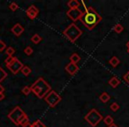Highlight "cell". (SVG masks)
Masks as SVG:
<instances>
[{
  "label": "cell",
  "mask_w": 129,
  "mask_h": 127,
  "mask_svg": "<svg viewBox=\"0 0 129 127\" xmlns=\"http://www.w3.org/2000/svg\"><path fill=\"white\" fill-rule=\"evenodd\" d=\"M81 5V3L77 0H70L69 2H67V6L70 9H78Z\"/></svg>",
  "instance_id": "obj_12"
},
{
  "label": "cell",
  "mask_w": 129,
  "mask_h": 127,
  "mask_svg": "<svg viewBox=\"0 0 129 127\" xmlns=\"http://www.w3.org/2000/svg\"><path fill=\"white\" fill-rule=\"evenodd\" d=\"M29 123L28 117H27V116H26V117L24 118V119L21 121V123H20V125H21V126H24V125L27 124V123Z\"/></svg>",
  "instance_id": "obj_30"
},
{
  "label": "cell",
  "mask_w": 129,
  "mask_h": 127,
  "mask_svg": "<svg viewBox=\"0 0 129 127\" xmlns=\"http://www.w3.org/2000/svg\"><path fill=\"white\" fill-rule=\"evenodd\" d=\"M44 100L50 107L54 108V107H56V105H57V104L61 102V97L58 94L56 93V91L51 90V91L44 97Z\"/></svg>",
  "instance_id": "obj_5"
},
{
  "label": "cell",
  "mask_w": 129,
  "mask_h": 127,
  "mask_svg": "<svg viewBox=\"0 0 129 127\" xmlns=\"http://www.w3.org/2000/svg\"><path fill=\"white\" fill-rule=\"evenodd\" d=\"M108 83H109V85L112 88H118V85L120 84V80L117 77H111Z\"/></svg>",
  "instance_id": "obj_11"
},
{
  "label": "cell",
  "mask_w": 129,
  "mask_h": 127,
  "mask_svg": "<svg viewBox=\"0 0 129 127\" xmlns=\"http://www.w3.org/2000/svg\"><path fill=\"white\" fill-rule=\"evenodd\" d=\"M99 99H100V101L102 102H104V103H106V102H108L110 100H111V96H110L108 93H106V92H104V93H102L100 95V96H99Z\"/></svg>",
  "instance_id": "obj_13"
},
{
  "label": "cell",
  "mask_w": 129,
  "mask_h": 127,
  "mask_svg": "<svg viewBox=\"0 0 129 127\" xmlns=\"http://www.w3.org/2000/svg\"><path fill=\"white\" fill-rule=\"evenodd\" d=\"M126 51H127V53L129 54V49H127V50H126Z\"/></svg>",
  "instance_id": "obj_38"
},
{
  "label": "cell",
  "mask_w": 129,
  "mask_h": 127,
  "mask_svg": "<svg viewBox=\"0 0 129 127\" xmlns=\"http://www.w3.org/2000/svg\"><path fill=\"white\" fill-rule=\"evenodd\" d=\"M14 53H15V50L13 48V47H8V48H6V54L8 56V57H13Z\"/></svg>",
  "instance_id": "obj_22"
},
{
  "label": "cell",
  "mask_w": 129,
  "mask_h": 127,
  "mask_svg": "<svg viewBox=\"0 0 129 127\" xmlns=\"http://www.w3.org/2000/svg\"><path fill=\"white\" fill-rule=\"evenodd\" d=\"M31 69L29 68L28 66H26V65H24V67L21 69V72L23 73V75H25V76H28L29 74L31 73Z\"/></svg>",
  "instance_id": "obj_21"
},
{
  "label": "cell",
  "mask_w": 129,
  "mask_h": 127,
  "mask_svg": "<svg viewBox=\"0 0 129 127\" xmlns=\"http://www.w3.org/2000/svg\"><path fill=\"white\" fill-rule=\"evenodd\" d=\"M123 79H124V80H125V82H126L127 84L129 85V71L125 74V75L123 76Z\"/></svg>",
  "instance_id": "obj_31"
},
{
  "label": "cell",
  "mask_w": 129,
  "mask_h": 127,
  "mask_svg": "<svg viewBox=\"0 0 129 127\" xmlns=\"http://www.w3.org/2000/svg\"><path fill=\"white\" fill-rule=\"evenodd\" d=\"M6 49V43H5L4 41H2V40H0V52L4 51Z\"/></svg>",
  "instance_id": "obj_28"
},
{
  "label": "cell",
  "mask_w": 129,
  "mask_h": 127,
  "mask_svg": "<svg viewBox=\"0 0 129 127\" xmlns=\"http://www.w3.org/2000/svg\"><path fill=\"white\" fill-rule=\"evenodd\" d=\"M24 52H25L26 55L30 56V55H32V54H33V49L31 48L30 46H27V48L24 50Z\"/></svg>",
  "instance_id": "obj_26"
},
{
  "label": "cell",
  "mask_w": 129,
  "mask_h": 127,
  "mask_svg": "<svg viewBox=\"0 0 129 127\" xmlns=\"http://www.w3.org/2000/svg\"><path fill=\"white\" fill-rule=\"evenodd\" d=\"M30 88H31V91L39 99H43L51 91L50 86L43 78H39Z\"/></svg>",
  "instance_id": "obj_2"
},
{
  "label": "cell",
  "mask_w": 129,
  "mask_h": 127,
  "mask_svg": "<svg viewBox=\"0 0 129 127\" xmlns=\"http://www.w3.org/2000/svg\"><path fill=\"white\" fill-rule=\"evenodd\" d=\"M22 127H32V123H27V124H25L24 126H22Z\"/></svg>",
  "instance_id": "obj_35"
},
{
  "label": "cell",
  "mask_w": 129,
  "mask_h": 127,
  "mask_svg": "<svg viewBox=\"0 0 129 127\" xmlns=\"http://www.w3.org/2000/svg\"><path fill=\"white\" fill-rule=\"evenodd\" d=\"M31 41H32V43H34L35 44H38V43L42 41V37L38 34H36L31 37Z\"/></svg>",
  "instance_id": "obj_18"
},
{
  "label": "cell",
  "mask_w": 129,
  "mask_h": 127,
  "mask_svg": "<svg viewBox=\"0 0 129 127\" xmlns=\"http://www.w3.org/2000/svg\"><path fill=\"white\" fill-rule=\"evenodd\" d=\"M14 57H6V61H5V62H6V65H10V64H11V63L13 61Z\"/></svg>",
  "instance_id": "obj_29"
},
{
  "label": "cell",
  "mask_w": 129,
  "mask_h": 127,
  "mask_svg": "<svg viewBox=\"0 0 129 127\" xmlns=\"http://www.w3.org/2000/svg\"><path fill=\"white\" fill-rule=\"evenodd\" d=\"M67 16L73 20V21H77L80 20L82 14V12L78 8V9H69V11L67 13Z\"/></svg>",
  "instance_id": "obj_8"
},
{
  "label": "cell",
  "mask_w": 129,
  "mask_h": 127,
  "mask_svg": "<svg viewBox=\"0 0 129 127\" xmlns=\"http://www.w3.org/2000/svg\"><path fill=\"white\" fill-rule=\"evenodd\" d=\"M6 66H7V68L11 71L12 73L17 74L20 71H21V69L24 67V65L19 60L18 58H17V57H14L13 62H12L10 65H6Z\"/></svg>",
  "instance_id": "obj_7"
},
{
  "label": "cell",
  "mask_w": 129,
  "mask_h": 127,
  "mask_svg": "<svg viewBox=\"0 0 129 127\" xmlns=\"http://www.w3.org/2000/svg\"><path fill=\"white\" fill-rule=\"evenodd\" d=\"M26 13H27V17H28L29 19H31V20H34V19H36V16L38 15V13H36V12L31 11V10H28V9L26 11Z\"/></svg>",
  "instance_id": "obj_17"
},
{
  "label": "cell",
  "mask_w": 129,
  "mask_h": 127,
  "mask_svg": "<svg viewBox=\"0 0 129 127\" xmlns=\"http://www.w3.org/2000/svg\"><path fill=\"white\" fill-rule=\"evenodd\" d=\"M9 8L12 10V11H13V12H15L17 9L19 8V6H18V5L16 4L15 2H13V3H11L10 4V6H9Z\"/></svg>",
  "instance_id": "obj_27"
},
{
  "label": "cell",
  "mask_w": 129,
  "mask_h": 127,
  "mask_svg": "<svg viewBox=\"0 0 129 127\" xmlns=\"http://www.w3.org/2000/svg\"><path fill=\"white\" fill-rule=\"evenodd\" d=\"M103 119H104L103 116L95 109H92L85 116V120H86L92 127H95Z\"/></svg>",
  "instance_id": "obj_4"
},
{
  "label": "cell",
  "mask_w": 129,
  "mask_h": 127,
  "mask_svg": "<svg viewBox=\"0 0 129 127\" xmlns=\"http://www.w3.org/2000/svg\"><path fill=\"white\" fill-rule=\"evenodd\" d=\"M28 10H31V11H34V12H36V13H39V10H38V8L36 7V6H30L28 8H27Z\"/></svg>",
  "instance_id": "obj_32"
},
{
  "label": "cell",
  "mask_w": 129,
  "mask_h": 127,
  "mask_svg": "<svg viewBox=\"0 0 129 127\" xmlns=\"http://www.w3.org/2000/svg\"><path fill=\"white\" fill-rule=\"evenodd\" d=\"M11 31L15 36H20V34L24 32V27H22L20 24L17 23V24H15V25L13 26V27L11 29Z\"/></svg>",
  "instance_id": "obj_10"
},
{
  "label": "cell",
  "mask_w": 129,
  "mask_h": 127,
  "mask_svg": "<svg viewBox=\"0 0 129 127\" xmlns=\"http://www.w3.org/2000/svg\"><path fill=\"white\" fill-rule=\"evenodd\" d=\"M125 45H126V48H127V49H129V41H127L126 44H125Z\"/></svg>",
  "instance_id": "obj_37"
},
{
  "label": "cell",
  "mask_w": 129,
  "mask_h": 127,
  "mask_svg": "<svg viewBox=\"0 0 129 127\" xmlns=\"http://www.w3.org/2000/svg\"><path fill=\"white\" fill-rule=\"evenodd\" d=\"M6 77H7V72L0 66V82H2Z\"/></svg>",
  "instance_id": "obj_19"
},
{
  "label": "cell",
  "mask_w": 129,
  "mask_h": 127,
  "mask_svg": "<svg viewBox=\"0 0 129 127\" xmlns=\"http://www.w3.org/2000/svg\"><path fill=\"white\" fill-rule=\"evenodd\" d=\"M108 127H118V126L116 124V123H112V124L109 125V126H108Z\"/></svg>",
  "instance_id": "obj_36"
},
{
  "label": "cell",
  "mask_w": 129,
  "mask_h": 127,
  "mask_svg": "<svg viewBox=\"0 0 129 127\" xmlns=\"http://www.w3.org/2000/svg\"><path fill=\"white\" fill-rule=\"evenodd\" d=\"M110 109H111L112 111H114V112H116L117 110L119 109V105H118L117 102H112V103L110 105Z\"/></svg>",
  "instance_id": "obj_23"
},
{
  "label": "cell",
  "mask_w": 129,
  "mask_h": 127,
  "mask_svg": "<svg viewBox=\"0 0 129 127\" xmlns=\"http://www.w3.org/2000/svg\"><path fill=\"white\" fill-rule=\"evenodd\" d=\"M21 92L24 94L25 95H28L29 94L31 93V88L30 87H27V86H26V87H24L23 88H22V90H21Z\"/></svg>",
  "instance_id": "obj_24"
},
{
  "label": "cell",
  "mask_w": 129,
  "mask_h": 127,
  "mask_svg": "<svg viewBox=\"0 0 129 127\" xmlns=\"http://www.w3.org/2000/svg\"><path fill=\"white\" fill-rule=\"evenodd\" d=\"M64 69H66V71H67L70 75H74V74L78 72V70H79V67H78V65H76V64H74V63L70 62L69 64H67V65H66Z\"/></svg>",
  "instance_id": "obj_9"
},
{
  "label": "cell",
  "mask_w": 129,
  "mask_h": 127,
  "mask_svg": "<svg viewBox=\"0 0 129 127\" xmlns=\"http://www.w3.org/2000/svg\"><path fill=\"white\" fill-rule=\"evenodd\" d=\"M114 122V119H113V117L111 116H110V115H108V116H106L104 118V123H105V124H107L108 126L111 124H112V123Z\"/></svg>",
  "instance_id": "obj_16"
},
{
  "label": "cell",
  "mask_w": 129,
  "mask_h": 127,
  "mask_svg": "<svg viewBox=\"0 0 129 127\" xmlns=\"http://www.w3.org/2000/svg\"><path fill=\"white\" fill-rule=\"evenodd\" d=\"M24 114H25V112H24L20 107H16L9 113L8 117H9V119L11 120L15 125H20L19 122H20V119L21 118V116H23Z\"/></svg>",
  "instance_id": "obj_6"
},
{
  "label": "cell",
  "mask_w": 129,
  "mask_h": 127,
  "mask_svg": "<svg viewBox=\"0 0 129 127\" xmlns=\"http://www.w3.org/2000/svg\"><path fill=\"white\" fill-rule=\"evenodd\" d=\"M32 127H47V126L45 124H43L40 120H37V121L34 122L32 123Z\"/></svg>",
  "instance_id": "obj_25"
},
{
  "label": "cell",
  "mask_w": 129,
  "mask_h": 127,
  "mask_svg": "<svg viewBox=\"0 0 129 127\" xmlns=\"http://www.w3.org/2000/svg\"><path fill=\"white\" fill-rule=\"evenodd\" d=\"M119 63H120V60L117 57H115V56H113V57L109 60V64L112 67H117L118 65H119Z\"/></svg>",
  "instance_id": "obj_14"
},
{
  "label": "cell",
  "mask_w": 129,
  "mask_h": 127,
  "mask_svg": "<svg viewBox=\"0 0 129 127\" xmlns=\"http://www.w3.org/2000/svg\"><path fill=\"white\" fill-rule=\"evenodd\" d=\"M80 60H81V57H80V55L77 53L72 54V56L70 57L71 63H74V64H76V65H77L78 62H80Z\"/></svg>",
  "instance_id": "obj_15"
},
{
  "label": "cell",
  "mask_w": 129,
  "mask_h": 127,
  "mask_svg": "<svg viewBox=\"0 0 129 127\" xmlns=\"http://www.w3.org/2000/svg\"><path fill=\"white\" fill-rule=\"evenodd\" d=\"M80 20L88 30H92L102 20V17L93 7L88 6V7H85Z\"/></svg>",
  "instance_id": "obj_1"
},
{
  "label": "cell",
  "mask_w": 129,
  "mask_h": 127,
  "mask_svg": "<svg viewBox=\"0 0 129 127\" xmlns=\"http://www.w3.org/2000/svg\"><path fill=\"white\" fill-rule=\"evenodd\" d=\"M113 30L116 33H118V34H120V33L124 30V27L121 24H116V25L114 26V27H113Z\"/></svg>",
  "instance_id": "obj_20"
},
{
  "label": "cell",
  "mask_w": 129,
  "mask_h": 127,
  "mask_svg": "<svg viewBox=\"0 0 129 127\" xmlns=\"http://www.w3.org/2000/svg\"><path fill=\"white\" fill-rule=\"evenodd\" d=\"M4 91H5V88H4V87H3L2 85L0 84V94L4 93Z\"/></svg>",
  "instance_id": "obj_34"
},
{
  "label": "cell",
  "mask_w": 129,
  "mask_h": 127,
  "mask_svg": "<svg viewBox=\"0 0 129 127\" xmlns=\"http://www.w3.org/2000/svg\"><path fill=\"white\" fill-rule=\"evenodd\" d=\"M64 35L71 41V43H75L77 39L81 35L82 31L77 27L74 23H72L70 26L67 27V28L63 32Z\"/></svg>",
  "instance_id": "obj_3"
},
{
  "label": "cell",
  "mask_w": 129,
  "mask_h": 127,
  "mask_svg": "<svg viewBox=\"0 0 129 127\" xmlns=\"http://www.w3.org/2000/svg\"><path fill=\"white\" fill-rule=\"evenodd\" d=\"M5 97H6V95H5V94H4V93L0 94V101L4 100V99H5Z\"/></svg>",
  "instance_id": "obj_33"
}]
</instances>
